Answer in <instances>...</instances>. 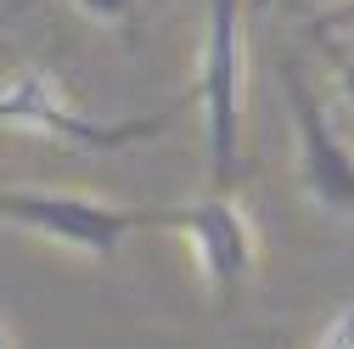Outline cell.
Listing matches in <instances>:
<instances>
[{
	"label": "cell",
	"instance_id": "11",
	"mask_svg": "<svg viewBox=\"0 0 354 349\" xmlns=\"http://www.w3.org/2000/svg\"><path fill=\"white\" fill-rule=\"evenodd\" d=\"M248 6H253V12H264V6H270V0H248Z\"/></svg>",
	"mask_w": 354,
	"mask_h": 349
},
{
	"label": "cell",
	"instance_id": "4",
	"mask_svg": "<svg viewBox=\"0 0 354 349\" xmlns=\"http://www.w3.org/2000/svg\"><path fill=\"white\" fill-rule=\"evenodd\" d=\"M169 231H180L192 242L208 293L219 298V310H231L248 293V276L259 265V231L248 220V208L231 197V186H214L203 203L169 208Z\"/></svg>",
	"mask_w": 354,
	"mask_h": 349
},
{
	"label": "cell",
	"instance_id": "9",
	"mask_svg": "<svg viewBox=\"0 0 354 349\" xmlns=\"http://www.w3.org/2000/svg\"><path fill=\"white\" fill-rule=\"evenodd\" d=\"M337 102L354 107V57H337Z\"/></svg>",
	"mask_w": 354,
	"mask_h": 349
},
{
	"label": "cell",
	"instance_id": "1",
	"mask_svg": "<svg viewBox=\"0 0 354 349\" xmlns=\"http://www.w3.org/2000/svg\"><path fill=\"white\" fill-rule=\"evenodd\" d=\"M0 226L34 231L57 248H73L96 265H113L129 231H169V208H124L79 192H39V186H12L0 174Z\"/></svg>",
	"mask_w": 354,
	"mask_h": 349
},
{
	"label": "cell",
	"instance_id": "6",
	"mask_svg": "<svg viewBox=\"0 0 354 349\" xmlns=\"http://www.w3.org/2000/svg\"><path fill=\"white\" fill-rule=\"evenodd\" d=\"M79 17H91L96 28H124L129 17H136V0H73Z\"/></svg>",
	"mask_w": 354,
	"mask_h": 349
},
{
	"label": "cell",
	"instance_id": "7",
	"mask_svg": "<svg viewBox=\"0 0 354 349\" xmlns=\"http://www.w3.org/2000/svg\"><path fill=\"white\" fill-rule=\"evenodd\" d=\"M315 349H354V298H348V304H337V310H332V321L321 327Z\"/></svg>",
	"mask_w": 354,
	"mask_h": 349
},
{
	"label": "cell",
	"instance_id": "12",
	"mask_svg": "<svg viewBox=\"0 0 354 349\" xmlns=\"http://www.w3.org/2000/svg\"><path fill=\"white\" fill-rule=\"evenodd\" d=\"M0 349H12V338H6V327H0Z\"/></svg>",
	"mask_w": 354,
	"mask_h": 349
},
{
	"label": "cell",
	"instance_id": "2",
	"mask_svg": "<svg viewBox=\"0 0 354 349\" xmlns=\"http://www.w3.org/2000/svg\"><path fill=\"white\" fill-rule=\"evenodd\" d=\"M180 107H197V96L180 91L169 107H152V113H141V118H91V113H79V107L57 91V79L39 73V68H23L17 79L0 84V124L39 129V136L68 141V147H79V152H113V147L152 141V136H163V129L174 124Z\"/></svg>",
	"mask_w": 354,
	"mask_h": 349
},
{
	"label": "cell",
	"instance_id": "8",
	"mask_svg": "<svg viewBox=\"0 0 354 349\" xmlns=\"http://www.w3.org/2000/svg\"><path fill=\"white\" fill-rule=\"evenodd\" d=\"M315 34L321 39H332V34H354V0H343V6H332L321 23H315Z\"/></svg>",
	"mask_w": 354,
	"mask_h": 349
},
{
	"label": "cell",
	"instance_id": "5",
	"mask_svg": "<svg viewBox=\"0 0 354 349\" xmlns=\"http://www.w3.org/2000/svg\"><path fill=\"white\" fill-rule=\"evenodd\" d=\"M281 96L292 113V141H298V186L332 220H354V147L332 129V113L309 91L298 62H281Z\"/></svg>",
	"mask_w": 354,
	"mask_h": 349
},
{
	"label": "cell",
	"instance_id": "10",
	"mask_svg": "<svg viewBox=\"0 0 354 349\" xmlns=\"http://www.w3.org/2000/svg\"><path fill=\"white\" fill-rule=\"evenodd\" d=\"M23 6H28V0H6V6H0V28H6V23H12V17L23 12Z\"/></svg>",
	"mask_w": 354,
	"mask_h": 349
},
{
	"label": "cell",
	"instance_id": "3",
	"mask_svg": "<svg viewBox=\"0 0 354 349\" xmlns=\"http://www.w3.org/2000/svg\"><path fill=\"white\" fill-rule=\"evenodd\" d=\"M242 12H248V0H208L203 57H197V79H192L214 186H236V158H242V68H248Z\"/></svg>",
	"mask_w": 354,
	"mask_h": 349
}]
</instances>
